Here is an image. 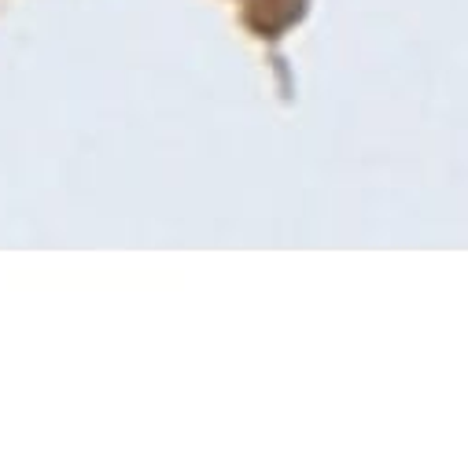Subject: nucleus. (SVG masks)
<instances>
[]
</instances>
